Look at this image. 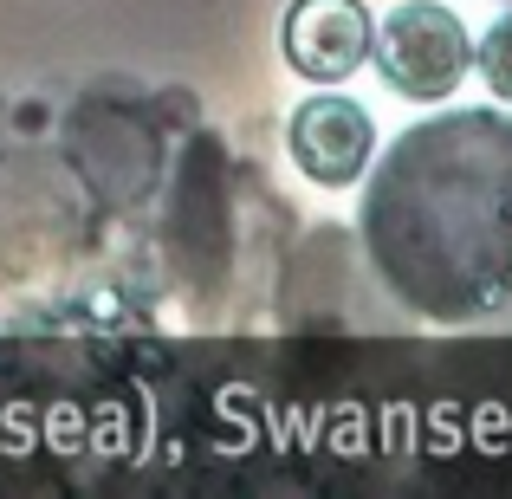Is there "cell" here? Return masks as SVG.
Instances as JSON below:
<instances>
[{
  "label": "cell",
  "mask_w": 512,
  "mask_h": 499,
  "mask_svg": "<svg viewBox=\"0 0 512 499\" xmlns=\"http://www.w3.org/2000/svg\"><path fill=\"white\" fill-rule=\"evenodd\" d=\"M383 286L435 325L512 305V117L454 111L402 130L363 195Z\"/></svg>",
  "instance_id": "obj_1"
},
{
  "label": "cell",
  "mask_w": 512,
  "mask_h": 499,
  "mask_svg": "<svg viewBox=\"0 0 512 499\" xmlns=\"http://www.w3.org/2000/svg\"><path fill=\"white\" fill-rule=\"evenodd\" d=\"M370 59L396 98L435 104L461 91L467 65H474V33L441 0H402L383 26H370Z\"/></svg>",
  "instance_id": "obj_2"
},
{
  "label": "cell",
  "mask_w": 512,
  "mask_h": 499,
  "mask_svg": "<svg viewBox=\"0 0 512 499\" xmlns=\"http://www.w3.org/2000/svg\"><path fill=\"white\" fill-rule=\"evenodd\" d=\"M286 150L299 163L305 182L318 188H350L363 169H370V150H376V124L363 104L338 98V91H318L292 111L286 124Z\"/></svg>",
  "instance_id": "obj_3"
},
{
  "label": "cell",
  "mask_w": 512,
  "mask_h": 499,
  "mask_svg": "<svg viewBox=\"0 0 512 499\" xmlns=\"http://www.w3.org/2000/svg\"><path fill=\"white\" fill-rule=\"evenodd\" d=\"M370 7L363 0H292L279 46L286 65L312 85H344L363 59H370Z\"/></svg>",
  "instance_id": "obj_4"
},
{
  "label": "cell",
  "mask_w": 512,
  "mask_h": 499,
  "mask_svg": "<svg viewBox=\"0 0 512 499\" xmlns=\"http://www.w3.org/2000/svg\"><path fill=\"white\" fill-rule=\"evenodd\" d=\"M474 65H480V78H487V91H500V98L512 104V13H500V20L480 33Z\"/></svg>",
  "instance_id": "obj_5"
}]
</instances>
